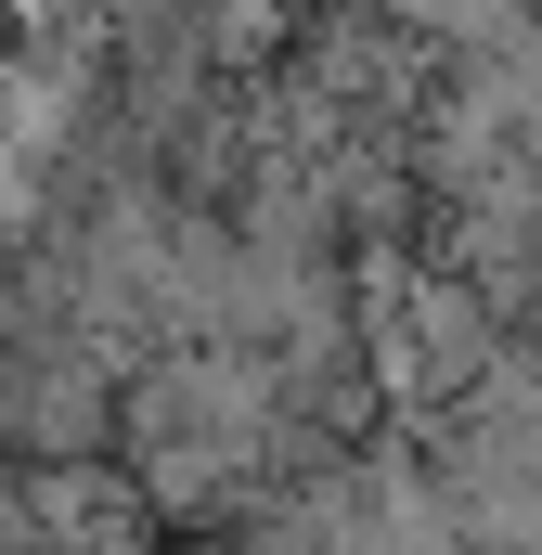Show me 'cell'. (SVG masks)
<instances>
[]
</instances>
